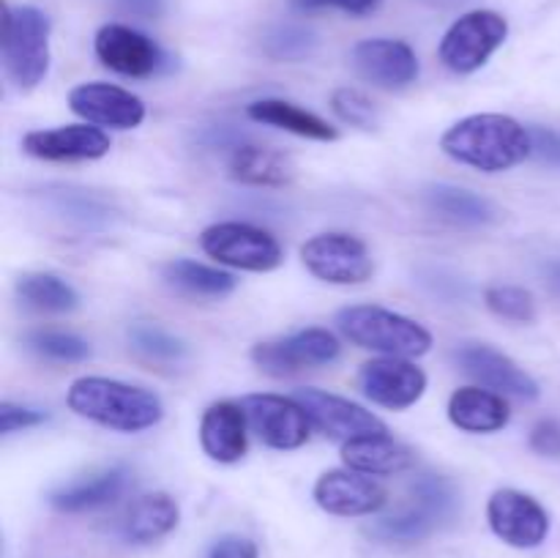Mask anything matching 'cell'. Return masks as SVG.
Segmentation results:
<instances>
[{"label": "cell", "mask_w": 560, "mask_h": 558, "mask_svg": "<svg viewBox=\"0 0 560 558\" xmlns=\"http://www.w3.org/2000/svg\"><path fill=\"white\" fill-rule=\"evenodd\" d=\"M441 151L465 167L481 173H506L534 156L530 129L503 113H476L448 126L441 137Z\"/></svg>", "instance_id": "6da1fadb"}, {"label": "cell", "mask_w": 560, "mask_h": 558, "mask_svg": "<svg viewBox=\"0 0 560 558\" xmlns=\"http://www.w3.org/2000/svg\"><path fill=\"white\" fill-rule=\"evenodd\" d=\"M66 405L82 419L118 432L151 430L164 419L162 399L151 388L102 375L77 377L66 392Z\"/></svg>", "instance_id": "7a4b0ae2"}, {"label": "cell", "mask_w": 560, "mask_h": 558, "mask_svg": "<svg viewBox=\"0 0 560 558\" xmlns=\"http://www.w3.org/2000/svg\"><path fill=\"white\" fill-rule=\"evenodd\" d=\"M337 326L353 345L397 359L430 353L432 334L419 321L375 304H353L337 312Z\"/></svg>", "instance_id": "3957f363"}, {"label": "cell", "mask_w": 560, "mask_h": 558, "mask_svg": "<svg viewBox=\"0 0 560 558\" xmlns=\"http://www.w3.org/2000/svg\"><path fill=\"white\" fill-rule=\"evenodd\" d=\"M49 33L52 22L36 5L3 3V69L20 91H33L49 71Z\"/></svg>", "instance_id": "277c9868"}, {"label": "cell", "mask_w": 560, "mask_h": 558, "mask_svg": "<svg viewBox=\"0 0 560 558\" xmlns=\"http://www.w3.org/2000/svg\"><path fill=\"white\" fill-rule=\"evenodd\" d=\"M509 38L506 16L490 9H476L452 22L438 44V58L454 74H474L503 47Z\"/></svg>", "instance_id": "5b68a950"}, {"label": "cell", "mask_w": 560, "mask_h": 558, "mask_svg": "<svg viewBox=\"0 0 560 558\" xmlns=\"http://www.w3.org/2000/svg\"><path fill=\"white\" fill-rule=\"evenodd\" d=\"M200 246L208 257L238 271L268 274L284 260L277 235L249 222L208 224L200 233Z\"/></svg>", "instance_id": "8992f818"}, {"label": "cell", "mask_w": 560, "mask_h": 558, "mask_svg": "<svg viewBox=\"0 0 560 558\" xmlns=\"http://www.w3.org/2000/svg\"><path fill=\"white\" fill-rule=\"evenodd\" d=\"M301 263L315 279L328 284H364L375 274L372 252L359 235L320 233L301 246Z\"/></svg>", "instance_id": "52a82bcc"}, {"label": "cell", "mask_w": 560, "mask_h": 558, "mask_svg": "<svg viewBox=\"0 0 560 558\" xmlns=\"http://www.w3.org/2000/svg\"><path fill=\"white\" fill-rule=\"evenodd\" d=\"M487 523L509 547L534 550L550 534V514L534 496L514 487L495 490L487 501Z\"/></svg>", "instance_id": "ba28073f"}, {"label": "cell", "mask_w": 560, "mask_h": 558, "mask_svg": "<svg viewBox=\"0 0 560 558\" xmlns=\"http://www.w3.org/2000/svg\"><path fill=\"white\" fill-rule=\"evenodd\" d=\"M339 350L342 345L328 328H304L290 337L257 342L252 348V361L268 375L284 377L301 370H312V367L331 364Z\"/></svg>", "instance_id": "9c48e42d"}, {"label": "cell", "mask_w": 560, "mask_h": 558, "mask_svg": "<svg viewBox=\"0 0 560 558\" xmlns=\"http://www.w3.org/2000/svg\"><path fill=\"white\" fill-rule=\"evenodd\" d=\"M249 427L266 446L290 452L310 441L312 421L295 397L282 394H246L241 399Z\"/></svg>", "instance_id": "30bf717a"}, {"label": "cell", "mask_w": 560, "mask_h": 558, "mask_svg": "<svg viewBox=\"0 0 560 558\" xmlns=\"http://www.w3.org/2000/svg\"><path fill=\"white\" fill-rule=\"evenodd\" d=\"M93 49H96V58L109 71L135 77V80L159 74L164 66L162 47L153 38H148L145 33L120 25V22H107V25L98 27L96 38H93Z\"/></svg>", "instance_id": "8fae6325"}, {"label": "cell", "mask_w": 560, "mask_h": 558, "mask_svg": "<svg viewBox=\"0 0 560 558\" xmlns=\"http://www.w3.org/2000/svg\"><path fill=\"white\" fill-rule=\"evenodd\" d=\"M359 386L366 399L388 410H405L427 392V372L410 359L383 356L361 364Z\"/></svg>", "instance_id": "7c38bea8"}, {"label": "cell", "mask_w": 560, "mask_h": 558, "mask_svg": "<svg viewBox=\"0 0 560 558\" xmlns=\"http://www.w3.org/2000/svg\"><path fill=\"white\" fill-rule=\"evenodd\" d=\"M315 503L334 518H366L386 507L388 492L372 476L353 468H334L315 481Z\"/></svg>", "instance_id": "4fadbf2b"}, {"label": "cell", "mask_w": 560, "mask_h": 558, "mask_svg": "<svg viewBox=\"0 0 560 558\" xmlns=\"http://www.w3.org/2000/svg\"><path fill=\"white\" fill-rule=\"evenodd\" d=\"M353 69L375 88L402 91L419 80V55L402 38H364L353 47Z\"/></svg>", "instance_id": "5bb4252c"}, {"label": "cell", "mask_w": 560, "mask_h": 558, "mask_svg": "<svg viewBox=\"0 0 560 558\" xmlns=\"http://www.w3.org/2000/svg\"><path fill=\"white\" fill-rule=\"evenodd\" d=\"M454 359H457V364L463 367L470 377H476L485 388L525 399V403L539 399V383H536L512 356L501 353V350L492 348V345L468 342L454 353Z\"/></svg>", "instance_id": "9a60e30c"}, {"label": "cell", "mask_w": 560, "mask_h": 558, "mask_svg": "<svg viewBox=\"0 0 560 558\" xmlns=\"http://www.w3.org/2000/svg\"><path fill=\"white\" fill-rule=\"evenodd\" d=\"M71 113L85 124L109 129H137L145 120V104L140 96L109 82H82L69 91Z\"/></svg>", "instance_id": "2e32d148"}, {"label": "cell", "mask_w": 560, "mask_h": 558, "mask_svg": "<svg viewBox=\"0 0 560 558\" xmlns=\"http://www.w3.org/2000/svg\"><path fill=\"white\" fill-rule=\"evenodd\" d=\"M295 399L306 410L312 427L342 443L350 438L372 435V432H388L386 425L372 410L361 408L359 403H350L339 394L320 392V388H299Z\"/></svg>", "instance_id": "e0dca14e"}, {"label": "cell", "mask_w": 560, "mask_h": 558, "mask_svg": "<svg viewBox=\"0 0 560 558\" xmlns=\"http://www.w3.org/2000/svg\"><path fill=\"white\" fill-rule=\"evenodd\" d=\"M109 148H113L109 137L93 124L36 129L22 137V151L44 162H91L107 156Z\"/></svg>", "instance_id": "ac0fdd59"}, {"label": "cell", "mask_w": 560, "mask_h": 558, "mask_svg": "<svg viewBox=\"0 0 560 558\" xmlns=\"http://www.w3.org/2000/svg\"><path fill=\"white\" fill-rule=\"evenodd\" d=\"M246 419L244 405L230 403H213L202 410L200 419V446L213 463L233 465L244 460L246 449H249V438H246Z\"/></svg>", "instance_id": "d6986e66"}, {"label": "cell", "mask_w": 560, "mask_h": 558, "mask_svg": "<svg viewBox=\"0 0 560 558\" xmlns=\"http://www.w3.org/2000/svg\"><path fill=\"white\" fill-rule=\"evenodd\" d=\"M126 485H129V470L124 465H113V468L96 470L91 476L55 487L49 492V503H52V509L66 514L93 512V509L109 507V503L118 501L124 496Z\"/></svg>", "instance_id": "ffe728a7"}, {"label": "cell", "mask_w": 560, "mask_h": 558, "mask_svg": "<svg viewBox=\"0 0 560 558\" xmlns=\"http://www.w3.org/2000/svg\"><path fill=\"white\" fill-rule=\"evenodd\" d=\"M448 421L463 432L490 435L512 421V408L506 397L492 388L463 386L448 397Z\"/></svg>", "instance_id": "44dd1931"}, {"label": "cell", "mask_w": 560, "mask_h": 558, "mask_svg": "<svg viewBox=\"0 0 560 558\" xmlns=\"http://www.w3.org/2000/svg\"><path fill=\"white\" fill-rule=\"evenodd\" d=\"M342 460L348 468L366 476H394L413 465V452L388 432L350 438L342 443Z\"/></svg>", "instance_id": "7402d4cb"}, {"label": "cell", "mask_w": 560, "mask_h": 558, "mask_svg": "<svg viewBox=\"0 0 560 558\" xmlns=\"http://www.w3.org/2000/svg\"><path fill=\"white\" fill-rule=\"evenodd\" d=\"M246 115L255 124L273 126V129L290 131V135L306 137V140L331 142L339 137V131L326 118H320V115L310 113V109L299 107L293 102H284V98H257V102H252L246 107Z\"/></svg>", "instance_id": "603a6c76"}, {"label": "cell", "mask_w": 560, "mask_h": 558, "mask_svg": "<svg viewBox=\"0 0 560 558\" xmlns=\"http://www.w3.org/2000/svg\"><path fill=\"white\" fill-rule=\"evenodd\" d=\"M424 202L443 222L459 224V228H485L498 219L495 206L476 191L452 184H435L424 191Z\"/></svg>", "instance_id": "cb8c5ba5"}, {"label": "cell", "mask_w": 560, "mask_h": 558, "mask_svg": "<svg viewBox=\"0 0 560 558\" xmlns=\"http://www.w3.org/2000/svg\"><path fill=\"white\" fill-rule=\"evenodd\" d=\"M180 509L167 492H148L131 503L124 520V536L135 545H151L178 528Z\"/></svg>", "instance_id": "d4e9b609"}, {"label": "cell", "mask_w": 560, "mask_h": 558, "mask_svg": "<svg viewBox=\"0 0 560 558\" xmlns=\"http://www.w3.org/2000/svg\"><path fill=\"white\" fill-rule=\"evenodd\" d=\"M230 175L246 186H284L295 178V164L282 151L238 146L230 156Z\"/></svg>", "instance_id": "484cf974"}, {"label": "cell", "mask_w": 560, "mask_h": 558, "mask_svg": "<svg viewBox=\"0 0 560 558\" xmlns=\"http://www.w3.org/2000/svg\"><path fill=\"white\" fill-rule=\"evenodd\" d=\"M164 282L178 293L191 295V299H224L235 290L233 274L222 271V268L206 266L197 260H173L162 268Z\"/></svg>", "instance_id": "4316f807"}, {"label": "cell", "mask_w": 560, "mask_h": 558, "mask_svg": "<svg viewBox=\"0 0 560 558\" xmlns=\"http://www.w3.org/2000/svg\"><path fill=\"white\" fill-rule=\"evenodd\" d=\"M16 295H20L27 306H33V310L55 312V315L74 312L77 306H80V293H77L66 279L44 271L22 274V277L16 279Z\"/></svg>", "instance_id": "83f0119b"}, {"label": "cell", "mask_w": 560, "mask_h": 558, "mask_svg": "<svg viewBox=\"0 0 560 558\" xmlns=\"http://www.w3.org/2000/svg\"><path fill=\"white\" fill-rule=\"evenodd\" d=\"M49 208L82 230H104L113 222V206L88 189H52Z\"/></svg>", "instance_id": "f1b7e54d"}, {"label": "cell", "mask_w": 560, "mask_h": 558, "mask_svg": "<svg viewBox=\"0 0 560 558\" xmlns=\"http://www.w3.org/2000/svg\"><path fill=\"white\" fill-rule=\"evenodd\" d=\"M441 523L443 520L438 518L432 509H427L424 503L416 501L413 507L394 514V518L377 520V523L372 525V534H375L377 539H386V542H416L430 536Z\"/></svg>", "instance_id": "f546056e"}, {"label": "cell", "mask_w": 560, "mask_h": 558, "mask_svg": "<svg viewBox=\"0 0 560 558\" xmlns=\"http://www.w3.org/2000/svg\"><path fill=\"white\" fill-rule=\"evenodd\" d=\"M129 339L135 350H140L142 356L153 361H180L186 356L184 339H178L156 323H135L129 328Z\"/></svg>", "instance_id": "4dcf8cb0"}, {"label": "cell", "mask_w": 560, "mask_h": 558, "mask_svg": "<svg viewBox=\"0 0 560 558\" xmlns=\"http://www.w3.org/2000/svg\"><path fill=\"white\" fill-rule=\"evenodd\" d=\"M27 348L44 359L66 361V364L85 361L91 356V345L69 332H33L27 334Z\"/></svg>", "instance_id": "1f68e13d"}, {"label": "cell", "mask_w": 560, "mask_h": 558, "mask_svg": "<svg viewBox=\"0 0 560 558\" xmlns=\"http://www.w3.org/2000/svg\"><path fill=\"white\" fill-rule=\"evenodd\" d=\"M485 304L503 321L514 323H534L536 321V301L534 295L517 284H492L485 293Z\"/></svg>", "instance_id": "d6a6232c"}, {"label": "cell", "mask_w": 560, "mask_h": 558, "mask_svg": "<svg viewBox=\"0 0 560 558\" xmlns=\"http://www.w3.org/2000/svg\"><path fill=\"white\" fill-rule=\"evenodd\" d=\"M331 109L339 115V120L355 126V129H375L377 126V109L370 102V96H364L355 88H337L331 96Z\"/></svg>", "instance_id": "836d02e7"}, {"label": "cell", "mask_w": 560, "mask_h": 558, "mask_svg": "<svg viewBox=\"0 0 560 558\" xmlns=\"http://www.w3.org/2000/svg\"><path fill=\"white\" fill-rule=\"evenodd\" d=\"M315 47V36L304 27L282 25L266 36V55L273 60H301Z\"/></svg>", "instance_id": "e575fe53"}, {"label": "cell", "mask_w": 560, "mask_h": 558, "mask_svg": "<svg viewBox=\"0 0 560 558\" xmlns=\"http://www.w3.org/2000/svg\"><path fill=\"white\" fill-rule=\"evenodd\" d=\"M47 419L49 416L44 414V410L25 408V405L14 403L0 405V432H3V435H11V432L16 430H27V427H38Z\"/></svg>", "instance_id": "d590c367"}, {"label": "cell", "mask_w": 560, "mask_h": 558, "mask_svg": "<svg viewBox=\"0 0 560 558\" xmlns=\"http://www.w3.org/2000/svg\"><path fill=\"white\" fill-rule=\"evenodd\" d=\"M530 142H534V156L541 164L560 170V131L550 126H530Z\"/></svg>", "instance_id": "8d00e7d4"}, {"label": "cell", "mask_w": 560, "mask_h": 558, "mask_svg": "<svg viewBox=\"0 0 560 558\" xmlns=\"http://www.w3.org/2000/svg\"><path fill=\"white\" fill-rule=\"evenodd\" d=\"M306 11H342L350 16H370L383 5V0H295Z\"/></svg>", "instance_id": "74e56055"}, {"label": "cell", "mask_w": 560, "mask_h": 558, "mask_svg": "<svg viewBox=\"0 0 560 558\" xmlns=\"http://www.w3.org/2000/svg\"><path fill=\"white\" fill-rule=\"evenodd\" d=\"M528 443L536 454H541V457H560V421H536L534 430H530Z\"/></svg>", "instance_id": "f35d334b"}, {"label": "cell", "mask_w": 560, "mask_h": 558, "mask_svg": "<svg viewBox=\"0 0 560 558\" xmlns=\"http://www.w3.org/2000/svg\"><path fill=\"white\" fill-rule=\"evenodd\" d=\"M208 558H260V550H257V545L249 536L228 534L211 547Z\"/></svg>", "instance_id": "ab89813d"}, {"label": "cell", "mask_w": 560, "mask_h": 558, "mask_svg": "<svg viewBox=\"0 0 560 558\" xmlns=\"http://www.w3.org/2000/svg\"><path fill=\"white\" fill-rule=\"evenodd\" d=\"M120 9L142 20H156L164 14V0H118Z\"/></svg>", "instance_id": "60d3db41"}, {"label": "cell", "mask_w": 560, "mask_h": 558, "mask_svg": "<svg viewBox=\"0 0 560 558\" xmlns=\"http://www.w3.org/2000/svg\"><path fill=\"white\" fill-rule=\"evenodd\" d=\"M541 274H545L547 288H550L552 293H556L560 299V257H552V260H547L545 266H541Z\"/></svg>", "instance_id": "b9f144b4"}, {"label": "cell", "mask_w": 560, "mask_h": 558, "mask_svg": "<svg viewBox=\"0 0 560 558\" xmlns=\"http://www.w3.org/2000/svg\"><path fill=\"white\" fill-rule=\"evenodd\" d=\"M432 3H441V5H448V3H457V0H432Z\"/></svg>", "instance_id": "7bdbcfd3"}]
</instances>
